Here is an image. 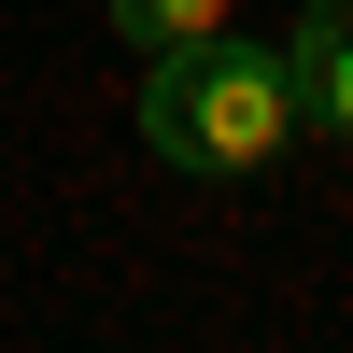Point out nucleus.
Here are the masks:
<instances>
[{
	"mask_svg": "<svg viewBox=\"0 0 353 353\" xmlns=\"http://www.w3.org/2000/svg\"><path fill=\"white\" fill-rule=\"evenodd\" d=\"M128 128H141V156L184 170V184H254V170H283V156L311 141V113H297L283 43L212 28V43H184V57H141Z\"/></svg>",
	"mask_w": 353,
	"mask_h": 353,
	"instance_id": "f257e3e1",
	"label": "nucleus"
},
{
	"mask_svg": "<svg viewBox=\"0 0 353 353\" xmlns=\"http://www.w3.org/2000/svg\"><path fill=\"white\" fill-rule=\"evenodd\" d=\"M283 71H297L311 141H339V156H353V0H297V28H283Z\"/></svg>",
	"mask_w": 353,
	"mask_h": 353,
	"instance_id": "f03ea898",
	"label": "nucleus"
},
{
	"mask_svg": "<svg viewBox=\"0 0 353 353\" xmlns=\"http://www.w3.org/2000/svg\"><path fill=\"white\" fill-rule=\"evenodd\" d=\"M226 14H241V0H113V43L128 57H184V43H212Z\"/></svg>",
	"mask_w": 353,
	"mask_h": 353,
	"instance_id": "7ed1b4c3",
	"label": "nucleus"
}]
</instances>
